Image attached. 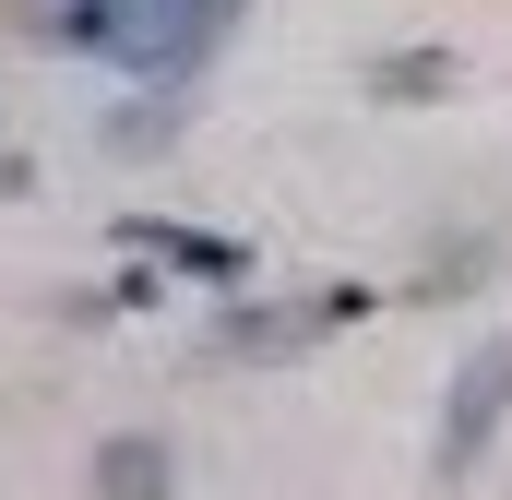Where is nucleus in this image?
Segmentation results:
<instances>
[{
    "label": "nucleus",
    "instance_id": "5",
    "mask_svg": "<svg viewBox=\"0 0 512 500\" xmlns=\"http://www.w3.org/2000/svg\"><path fill=\"white\" fill-rule=\"evenodd\" d=\"M120 0H36V24L60 36V48H96V24H108Z\"/></svg>",
    "mask_w": 512,
    "mask_h": 500
},
{
    "label": "nucleus",
    "instance_id": "1",
    "mask_svg": "<svg viewBox=\"0 0 512 500\" xmlns=\"http://www.w3.org/2000/svg\"><path fill=\"white\" fill-rule=\"evenodd\" d=\"M501 417H512V334H501V346H477V358L453 370V393H441V441H429V465H441V477H477V453L501 441Z\"/></svg>",
    "mask_w": 512,
    "mask_h": 500
},
{
    "label": "nucleus",
    "instance_id": "2",
    "mask_svg": "<svg viewBox=\"0 0 512 500\" xmlns=\"http://www.w3.org/2000/svg\"><path fill=\"white\" fill-rule=\"evenodd\" d=\"M131 250H155L167 274H191V286H251V250L215 239V227H167V215H120Z\"/></svg>",
    "mask_w": 512,
    "mask_h": 500
},
{
    "label": "nucleus",
    "instance_id": "4",
    "mask_svg": "<svg viewBox=\"0 0 512 500\" xmlns=\"http://www.w3.org/2000/svg\"><path fill=\"white\" fill-rule=\"evenodd\" d=\"M441 84H453L441 48H393V60H370V96H393V108H417V96H441Z\"/></svg>",
    "mask_w": 512,
    "mask_h": 500
},
{
    "label": "nucleus",
    "instance_id": "3",
    "mask_svg": "<svg viewBox=\"0 0 512 500\" xmlns=\"http://www.w3.org/2000/svg\"><path fill=\"white\" fill-rule=\"evenodd\" d=\"M96 500H167V441H108L96 453Z\"/></svg>",
    "mask_w": 512,
    "mask_h": 500
}]
</instances>
